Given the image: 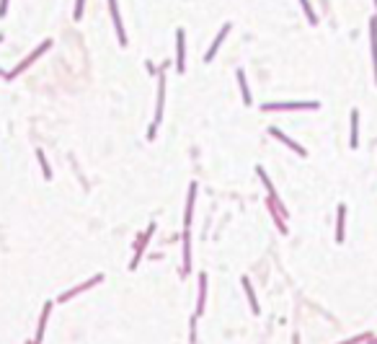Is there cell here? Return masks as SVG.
Masks as SVG:
<instances>
[{"instance_id":"ac0fdd59","label":"cell","mask_w":377,"mask_h":344,"mask_svg":"<svg viewBox=\"0 0 377 344\" xmlns=\"http://www.w3.org/2000/svg\"><path fill=\"white\" fill-rule=\"evenodd\" d=\"M356 124H359V112L354 109V112H352V140H349V142H352V148H359V130H356Z\"/></svg>"},{"instance_id":"8fae6325","label":"cell","mask_w":377,"mask_h":344,"mask_svg":"<svg viewBox=\"0 0 377 344\" xmlns=\"http://www.w3.org/2000/svg\"><path fill=\"white\" fill-rule=\"evenodd\" d=\"M370 44H372V60H375V83H377V18L370 21Z\"/></svg>"},{"instance_id":"2e32d148","label":"cell","mask_w":377,"mask_h":344,"mask_svg":"<svg viewBox=\"0 0 377 344\" xmlns=\"http://www.w3.org/2000/svg\"><path fill=\"white\" fill-rule=\"evenodd\" d=\"M49 311H52V303H47V305H44V311H42V319H39V329H37V342H34V344H39V342H42V337H44V326H47Z\"/></svg>"},{"instance_id":"6da1fadb","label":"cell","mask_w":377,"mask_h":344,"mask_svg":"<svg viewBox=\"0 0 377 344\" xmlns=\"http://www.w3.org/2000/svg\"><path fill=\"white\" fill-rule=\"evenodd\" d=\"M49 47H52V42H49V39H47V42H42V44H39V47H37V49H34V52H31V54H29V57H26L23 62H19V65H16V68H13L11 72H5V78H8V80L19 78V75H21V72H23L26 68H29V65H31V62H34V60H39V54H44V52H47Z\"/></svg>"},{"instance_id":"277c9868","label":"cell","mask_w":377,"mask_h":344,"mask_svg":"<svg viewBox=\"0 0 377 344\" xmlns=\"http://www.w3.org/2000/svg\"><path fill=\"white\" fill-rule=\"evenodd\" d=\"M269 135H272V138H276V140H279V142H284V145H287V148H292L294 153H297V156H302V158H305V156H308V150H305V148H302V145H297V142H294L292 138H287V135H284L282 130H276V127H269Z\"/></svg>"},{"instance_id":"30bf717a","label":"cell","mask_w":377,"mask_h":344,"mask_svg":"<svg viewBox=\"0 0 377 344\" xmlns=\"http://www.w3.org/2000/svg\"><path fill=\"white\" fill-rule=\"evenodd\" d=\"M184 57H186L184 54V31L178 29L176 31V70L178 72H184Z\"/></svg>"},{"instance_id":"3957f363","label":"cell","mask_w":377,"mask_h":344,"mask_svg":"<svg viewBox=\"0 0 377 344\" xmlns=\"http://www.w3.org/2000/svg\"><path fill=\"white\" fill-rule=\"evenodd\" d=\"M152 233H155V223H152L150 228H147V230H145V233H142L140 238H137V249H134V259L129 261V269H137V264H140V256H142V251H145L147 241L152 238Z\"/></svg>"},{"instance_id":"7a4b0ae2","label":"cell","mask_w":377,"mask_h":344,"mask_svg":"<svg viewBox=\"0 0 377 344\" xmlns=\"http://www.w3.org/2000/svg\"><path fill=\"white\" fill-rule=\"evenodd\" d=\"M163 104H166V78L160 75V80H158V109H155V122H152V127L147 130V140H152V138H155V132H158V124H160V119H163Z\"/></svg>"},{"instance_id":"d4e9b609","label":"cell","mask_w":377,"mask_h":344,"mask_svg":"<svg viewBox=\"0 0 377 344\" xmlns=\"http://www.w3.org/2000/svg\"><path fill=\"white\" fill-rule=\"evenodd\" d=\"M0 75H3V78H5V72H3V70H0Z\"/></svg>"},{"instance_id":"d6986e66","label":"cell","mask_w":377,"mask_h":344,"mask_svg":"<svg viewBox=\"0 0 377 344\" xmlns=\"http://www.w3.org/2000/svg\"><path fill=\"white\" fill-rule=\"evenodd\" d=\"M256 174H258V179H261V181H264V186L269 189V194H272V197H276V192H274V186H272V179H269V176H266V171H264V168H256Z\"/></svg>"},{"instance_id":"7402d4cb","label":"cell","mask_w":377,"mask_h":344,"mask_svg":"<svg viewBox=\"0 0 377 344\" xmlns=\"http://www.w3.org/2000/svg\"><path fill=\"white\" fill-rule=\"evenodd\" d=\"M83 3H85V0H75V21H80V18H83Z\"/></svg>"},{"instance_id":"8992f818","label":"cell","mask_w":377,"mask_h":344,"mask_svg":"<svg viewBox=\"0 0 377 344\" xmlns=\"http://www.w3.org/2000/svg\"><path fill=\"white\" fill-rule=\"evenodd\" d=\"M109 8H111V18H114V29H116V36H119V44L124 47V44H127V34H124V26H122V18H119L116 0H109Z\"/></svg>"},{"instance_id":"9a60e30c","label":"cell","mask_w":377,"mask_h":344,"mask_svg":"<svg viewBox=\"0 0 377 344\" xmlns=\"http://www.w3.org/2000/svg\"><path fill=\"white\" fill-rule=\"evenodd\" d=\"M235 75H238V86H240V93H243V101H246V104H251V101H253V96H251V91H248L246 72H243V70H238Z\"/></svg>"},{"instance_id":"7c38bea8","label":"cell","mask_w":377,"mask_h":344,"mask_svg":"<svg viewBox=\"0 0 377 344\" xmlns=\"http://www.w3.org/2000/svg\"><path fill=\"white\" fill-rule=\"evenodd\" d=\"M194 199H196V184L188 186V199H186V215H184V228L191 225V210H194Z\"/></svg>"},{"instance_id":"5bb4252c","label":"cell","mask_w":377,"mask_h":344,"mask_svg":"<svg viewBox=\"0 0 377 344\" xmlns=\"http://www.w3.org/2000/svg\"><path fill=\"white\" fill-rule=\"evenodd\" d=\"M344 220H346V207L338 205V220H336V243H344Z\"/></svg>"},{"instance_id":"52a82bcc","label":"cell","mask_w":377,"mask_h":344,"mask_svg":"<svg viewBox=\"0 0 377 344\" xmlns=\"http://www.w3.org/2000/svg\"><path fill=\"white\" fill-rule=\"evenodd\" d=\"M98 282H104V275H96V277H91V279H88V282H83V285H80V287H73V290H70V293H65V295H62V298H60V303H65V300H70V298H75L78 293H83V290H88V287H93V285H98Z\"/></svg>"},{"instance_id":"5b68a950","label":"cell","mask_w":377,"mask_h":344,"mask_svg":"<svg viewBox=\"0 0 377 344\" xmlns=\"http://www.w3.org/2000/svg\"><path fill=\"white\" fill-rule=\"evenodd\" d=\"M318 104L302 101V104H264V112H294V109H315Z\"/></svg>"},{"instance_id":"ba28073f","label":"cell","mask_w":377,"mask_h":344,"mask_svg":"<svg viewBox=\"0 0 377 344\" xmlns=\"http://www.w3.org/2000/svg\"><path fill=\"white\" fill-rule=\"evenodd\" d=\"M184 275L191 272V235H188V228H184Z\"/></svg>"},{"instance_id":"4fadbf2b","label":"cell","mask_w":377,"mask_h":344,"mask_svg":"<svg viewBox=\"0 0 377 344\" xmlns=\"http://www.w3.org/2000/svg\"><path fill=\"white\" fill-rule=\"evenodd\" d=\"M204 300H207V275H199V303H196V316L204 311Z\"/></svg>"},{"instance_id":"603a6c76","label":"cell","mask_w":377,"mask_h":344,"mask_svg":"<svg viewBox=\"0 0 377 344\" xmlns=\"http://www.w3.org/2000/svg\"><path fill=\"white\" fill-rule=\"evenodd\" d=\"M370 339V334H362V337H354L352 342H344V344H359V342H367Z\"/></svg>"},{"instance_id":"cb8c5ba5","label":"cell","mask_w":377,"mask_h":344,"mask_svg":"<svg viewBox=\"0 0 377 344\" xmlns=\"http://www.w3.org/2000/svg\"><path fill=\"white\" fill-rule=\"evenodd\" d=\"M5 11H8V0H0V18L5 16Z\"/></svg>"},{"instance_id":"484cf974","label":"cell","mask_w":377,"mask_h":344,"mask_svg":"<svg viewBox=\"0 0 377 344\" xmlns=\"http://www.w3.org/2000/svg\"><path fill=\"white\" fill-rule=\"evenodd\" d=\"M375 5H377V0H375Z\"/></svg>"},{"instance_id":"9c48e42d","label":"cell","mask_w":377,"mask_h":344,"mask_svg":"<svg viewBox=\"0 0 377 344\" xmlns=\"http://www.w3.org/2000/svg\"><path fill=\"white\" fill-rule=\"evenodd\" d=\"M228 34H230V23H225V26H222V29H220V34H217V39L212 42V47L207 49V54H204V60H207V62H209V60L214 57V52L220 49V44L225 42V36H228Z\"/></svg>"},{"instance_id":"44dd1931","label":"cell","mask_w":377,"mask_h":344,"mask_svg":"<svg viewBox=\"0 0 377 344\" xmlns=\"http://www.w3.org/2000/svg\"><path fill=\"white\" fill-rule=\"evenodd\" d=\"M37 158H39V163H42V171H44V179H52V171H49V163H47V158H44V153H42V150L37 153Z\"/></svg>"},{"instance_id":"e0dca14e","label":"cell","mask_w":377,"mask_h":344,"mask_svg":"<svg viewBox=\"0 0 377 344\" xmlns=\"http://www.w3.org/2000/svg\"><path fill=\"white\" fill-rule=\"evenodd\" d=\"M240 282H243V287H246V295H248V300H251V311H253V313H258V303H256L253 287H251V279H248V277H243V279H240Z\"/></svg>"},{"instance_id":"ffe728a7","label":"cell","mask_w":377,"mask_h":344,"mask_svg":"<svg viewBox=\"0 0 377 344\" xmlns=\"http://www.w3.org/2000/svg\"><path fill=\"white\" fill-rule=\"evenodd\" d=\"M300 5H302L305 16H308V21H310V23H318V16L313 13V8H310V0H300Z\"/></svg>"}]
</instances>
